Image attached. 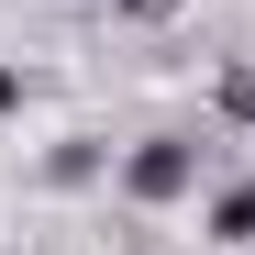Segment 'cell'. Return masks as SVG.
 <instances>
[{"label":"cell","instance_id":"6da1fadb","mask_svg":"<svg viewBox=\"0 0 255 255\" xmlns=\"http://www.w3.org/2000/svg\"><path fill=\"white\" fill-rule=\"evenodd\" d=\"M189 178H200V144H189V133H144L133 155H122V189H133L144 211H166V200H189Z\"/></svg>","mask_w":255,"mask_h":255},{"label":"cell","instance_id":"7a4b0ae2","mask_svg":"<svg viewBox=\"0 0 255 255\" xmlns=\"http://www.w3.org/2000/svg\"><path fill=\"white\" fill-rule=\"evenodd\" d=\"M211 233H222V244H255V178H233L222 200H211Z\"/></svg>","mask_w":255,"mask_h":255},{"label":"cell","instance_id":"3957f363","mask_svg":"<svg viewBox=\"0 0 255 255\" xmlns=\"http://www.w3.org/2000/svg\"><path fill=\"white\" fill-rule=\"evenodd\" d=\"M45 178H56V189H89V178H100V144H56Z\"/></svg>","mask_w":255,"mask_h":255},{"label":"cell","instance_id":"277c9868","mask_svg":"<svg viewBox=\"0 0 255 255\" xmlns=\"http://www.w3.org/2000/svg\"><path fill=\"white\" fill-rule=\"evenodd\" d=\"M222 122H244V133H255V67H222Z\"/></svg>","mask_w":255,"mask_h":255},{"label":"cell","instance_id":"5b68a950","mask_svg":"<svg viewBox=\"0 0 255 255\" xmlns=\"http://www.w3.org/2000/svg\"><path fill=\"white\" fill-rule=\"evenodd\" d=\"M100 11H122V22H178L189 0H100Z\"/></svg>","mask_w":255,"mask_h":255},{"label":"cell","instance_id":"8992f818","mask_svg":"<svg viewBox=\"0 0 255 255\" xmlns=\"http://www.w3.org/2000/svg\"><path fill=\"white\" fill-rule=\"evenodd\" d=\"M11 100H22V78H11V67H0V111H11Z\"/></svg>","mask_w":255,"mask_h":255}]
</instances>
